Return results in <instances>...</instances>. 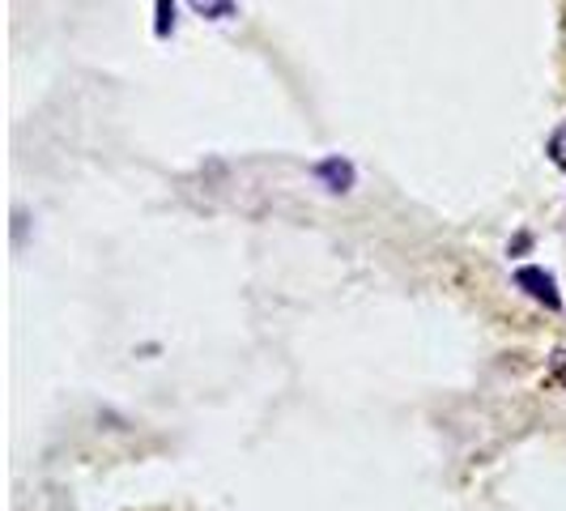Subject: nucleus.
Here are the masks:
<instances>
[{"instance_id":"obj_1","label":"nucleus","mask_w":566,"mask_h":511,"mask_svg":"<svg viewBox=\"0 0 566 511\" xmlns=\"http://www.w3.org/2000/svg\"><path fill=\"white\" fill-rule=\"evenodd\" d=\"M511 282H515V290H524L537 307H545V312H563L566 307L563 290H558V278H554L549 269H541V264H520V269L511 273Z\"/></svg>"},{"instance_id":"obj_2","label":"nucleus","mask_w":566,"mask_h":511,"mask_svg":"<svg viewBox=\"0 0 566 511\" xmlns=\"http://www.w3.org/2000/svg\"><path fill=\"white\" fill-rule=\"evenodd\" d=\"M312 175L333 192V197H345V192H354V184H358V170L349 158H340V154H328V158H319L312 167Z\"/></svg>"},{"instance_id":"obj_3","label":"nucleus","mask_w":566,"mask_h":511,"mask_svg":"<svg viewBox=\"0 0 566 511\" xmlns=\"http://www.w3.org/2000/svg\"><path fill=\"white\" fill-rule=\"evenodd\" d=\"M188 9L205 22H234L239 18V0H188Z\"/></svg>"},{"instance_id":"obj_4","label":"nucleus","mask_w":566,"mask_h":511,"mask_svg":"<svg viewBox=\"0 0 566 511\" xmlns=\"http://www.w3.org/2000/svg\"><path fill=\"white\" fill-rule=\"evenodd\" d=\"M154 34L158 39L175 34V0H154Z\"/></svg>"},{"instance_id":"obj_5","label":"nucleus","mask_w":566,"mask_h":511,"mask_svg":"<svg viewBox=\"0 0 566 511\" xmlns=\"http://www.w3.org/2000/svg\"><path fill=\"white\" fill-rule=\"evenodd\" d=\"M545 154H549V163L558 170H566V119L549 133V142H545Z\"/></svg>"},{"instance_id":"obj_6","label":"nucleus","mask_w":566,"mask_h":511,"mask_svg":"<svg viewBox=\"0 0 566 511\" xmlns=\"http://www.w3.org/2000/svg\"><path fill=\"white\" fill-rule=\"evenodd\" d=\"M549 379L566 393V345H558V350L549 354Z\"/></svg>"}]
</instances>
